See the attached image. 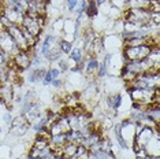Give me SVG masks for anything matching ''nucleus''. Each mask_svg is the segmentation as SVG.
<instances>
[{"label":"nucleus","mask_w":160,"mask_h":159,"mask_svg":"<svg viewBox=\"0 0 160 159\" xmlns=\"http://www.w3.org/2000/svg\"><path fill=\"white\" fill-rule=\"evenodd\" d=\"M47 122H48L47 115H41L37 121L32 124V129H33V131L38 135V133H41L42 131H45V129H47Z\"/></svg>","instance_id":"obj_20"},{"label":"nucleus","mask_w":160,"mask_h":159,"mask_svg":"<svg viewBox=\"0 0 160 159\" xmlns=\"http://www.w3.org/2000/svg\"><path fill=\"white\" fill-rule=\"evenodd\" d=\"M136 159H160V155H158V156H152V155H145V156L136 158Z\"/></svg>","instance_id":"obj_31"},{"label":"nucleus","mask_w":160,"mask_h":159,"mask_svg":"<svg viewBox=\"0 0 160 159\" xmlns=\"http://www.w3.org/2000/svg\"><path fill=\"white\" fill-rule=\"evenodd\" d=\"M58 63H59V70H60V73H66V71L70 69V62H68V59H66V58H60L59 60H58Z\"/></svg>","instance_id":"obj_25"},{"label":"nucleus","mask_w":160,"mask_h":159,"mask_svg":"<svg viewBox=\"0 0 160 159\" xmlns=\"http://www.w3.org/2000/svg\"><path fill=\"white\" fill-rule=\"evenodd\" d=\"M0 135H2V126H0Z\"/></svg>","instance_id":"obj_35"},{"label":"nucleus","mask_w":160,"mask_h":159,"mask_svg":"<svg viewBox=\"0 0 160 159\" xmlns=\"http://www.w3.org/2000/svg\"><path fill=\"white\" fill-rule=\"evenodd\" d=\"M3 17L12 25H21L23 14H21L15 8H3Z\"/></svg>","instance_id":"obj_11"},{"label":"nucleus","mask_w":160,"mask_h":159,"mask_svg":"<svg viewBox=\"0 0 160 159\" xmlns=\"http://www.w3.org/2000/svg\"><path fill=\"white\" fill-rule=\"evenodd\" d=\"M67 143L66 133H59L49 137V147L51 148H63V146Z\"/></svg>","instance_id":"obj_14"},{"label":"nucleus","mask_w":160,"mask_h":159,"mask_svg":"<svg viewBox=\"0 0 160 159\" xmlns=\"http://www.w3.org/2000/svg\"><path fill=\"white\" fill-rule=\"evenodd\" d=\"M0 96L4 100L6 106H12L14 103V85L8 81H4L0 84Z\"/></svg>","instance_id":"obj_9"},{"label":"nucleus","mask_w":160,"mask_h":159,"mask_svg":"<svg viewBox=\"0 0 160 159\" xmlns=\"http://www.w3.org/2000/svg\"><path fill=\"white\" fill-rule=\"evenodd\" d=\"M23 126H29V122H28L26 117H25L23 114H21V115H18V117L12 118V122H11V125H10V128H23Z\"/></svg>","instance_id":"obj_21"},{"label":"nucleus","mask_w":160,"mask_h":159,"mask_svg":"<svg viewBox=\"0 0 160 159\" xmlns=\"http://www.w3.org/2000/svg\"><path fill=\"white\" fill-rule=\"evenodd\" d=\"M51 85H52L53 88H62V86H63V80H60V77L56 78V80H52Z\"/></svg>","instance_id":"obj_29"},{"label":"nucleus","mask_w":160,"mask_h":159,"mask_svg":"<svg viewBox=\"0 0 160 159\" xmlns=\"http://www.w3.org/2000/svg\"><path fill=\"white\" fill-rule=\"evenodd\" d=\"M83 49L82 48H78V47H72V49L68 54V62L72 63L74 66H79L83 60Z\"/></svg>","instance_id":"obj_12"},{"label":"nucleus","mask_w":160,"mask_h":159,"mask_svg":"<svg viewBox=\"0 0 160 159\" xmlns=\"http://www.w3.org/2000/svg\"><path fill=\"white\" fill-rule=\"evenodd\" d=\"M159 140L160 139L152 137V139L142 147L145 150V152H147L148 155H152V156H158V155H160L159 154Z\"/></svg>","instance_id":"obj_15"},{"label":"nucleus","mask_w":160,"mask_h":159,"mask_svg":"<svg viewBox=\"0 0 160 159\" xmlns=\"http://www.w3.org/2000/svg\"><path fill=\"white\" fill-rule=\"evenodd\" d=\"M127 2H129V0H111L112 7H116V8H119L121 11L127 8Z\"/></svg>","instance_id":"obj_26"},{"label":"nucleus","mask_w":160,"mask_h":159,"mask_svg":"<svg viewBox=\"0 0 160 159\" xmlns=\"http://www.w3.org/2000/svg\"><path fill=\"white\" fill-rule=\"evenodd\" d=\"M156 89L149 91V89H138V88H130L129 86V91L127 92H129L130 99L133 100V103H138L144 107H148L149 104L153 103V95H155Z\"/></svg>","instance_id":"obj_4"},{"label":"nucleus","mask_w":160,"mask_h":159,"mask_svg":"<svg viewBox=\"0 0 160 159\" xmlns=\"http://www.w3.org/2000/svg\"><path fill=\"white\" fill-rule=\"evenodd\" d=\"M47 2H48V0H47Z\"/></svg>","instance_id":"obj_37"},{"label":"nucleus","mask_w":160,"mask_h":159,"mask_svg":"<svg viewBox=\"0 0 160 159\" xmlns=\"http://www.w3.org/2000/svg\"><path fill=\"white\" fill-rule=\"evenodd\" d=\"M96 95H97V86L94 82H90L82 92V96L85 97V100H88V102H94V100H96Z\"/></svg>","instance_id":"obj_16"},{"label":"nucleus","mask_w":160,"mask_h":159,"mask_svg":"<svg viewBox=\"0 0 160 159\" xmlns=\"http://www.w3.org/2000/svg\"><path fill=\"white\" fill-rule=\"evenodd\" d=\"M77 148H78V144H74V143H66L62 148V155L67 159H72L74 158L75 152H77Z\"/></svg>","instance_id":"obj_19"},{"label":"nucleus","mask_w":160,"mask_h":159,"mask_svg":"<svg viewBox=\"0 0 160 159\" xmlns=\"http://www.w3.org/2000/svg\"><path fill=\"white\" fill-rule=\"evenodd\" d=\"M134 136H136V122L132 119H125L121 124L115 126V137L116 141L122 148H129L132 147L134 141Z\"/></svg>","instance_id":"obj_1"},{"label":"nucleus","mask_w":160,"mask_h":159,"mask_svg":"<svg viewBox=\"0 0 160 159\" xmlns=\"http://www.w3.org/2000/svg\"><path fill=\"white\" fill-rule=\"evenodd\" d=\"M94 2H96V4H97V6H99V7H100V6H103V4H105V3H107V2H108V0H94Z\"/></svg>","instance_id":"obj_32"},{"label":"nucleus","mask_w":160,"mask_h":159,"mask_svg":"<svg viewBox=\"0 0 160 159\" xmlns=\"http://www.w3.org/2000/svg\"><path fill=\"white\" fill-rule=\"evenodd\" d=\"M152 47L149 44L142 45H134V47H125L123 48V56H125V62L127 60H142L145 59L152 51Z\"/></svg>","instance_id":"obj_2"},{"label":"nucleus","mask_w":160,"mask_h":159,"mask_svg":"<svg viewBox=\"0 0 160 159\" xmlns=\"http://www.w3.org/2000/svg\"><path fill=\"white\" fill-rule=\"evenodd\" d=\"M121 78H122L125 82H132L133 80L136 78V74L132 73L130 70H127V69L123 66V67H122V70H121Z\"/></svg>","instance_id":"obj_24"},{"label":"nucleus","mask_w":160,"mask_h":159,"mask_svg":"<svg viewBox=\"0 0 160 159\" xmlns=\"http://www.w3.org/2000/svg\"><path fill=\"white\" fill-rule=\"evenodd\" d=\"M99 59L96 56L92 55H86V58H83L82 63L79 64V69H82V73L86 77H96L97 70H99Z\"/></svg>","instance_id":"obj_7"},{"label":"nucleus","mask_w":160,"mask_h":159,"mask_svg":"<svg viewBox=\"0 0 160 159\" xmlns=\"http://www.w3.org/2000/svg\"><path fill=\"white\" fill-rule=\"evenodd\" d=\"M59 47H60V51H62V54H63V55H68V54H70V51L72 49V47H74V44H72L71 41H68V40L62 37Z\"/></svg>","instance_id":"obj_23"},{"label":"nucleus","mask_w":160,"mask_h":159,"mask_svg":"<svg viewBox=\"0 0 160 159\" xmlns=\"http://www.w3.org/2000/svg\"><path fill=\"white\" fill-rule=\"evenodd\" d=\"M67 136V143H74V144H81L82 141V136L79 131H70L66 133Z\"/></svg>","instance_id":"obj_22"},{"label":"nucleus","mask_w":160,"mask_h":159,"mask_svg":"<svg viewBox=\"0 0 160 159\" xmlns=\"http://www.w3.org/2000/svg\"><path fill=\"white\" fill-rule=\"evenodd\" d=\"M28 159H34V158H32V156H28Z\"/></svg>","instance_id":"obj_34"},{"label":"nucleus","mask_w":160,"mask_h":159,"mask_svg":"<svg viewBox=\"0 0 160 159\" xmlns=\"http://www.w3.org/2000/svg\"><path fill=\"white\" fill-rule=\"evenodd\" d=\"M3 121H4V124L8 126V125H11V122H12V117H11V114L10 113H6L4 115H3Z\"/></svg>","instance_id":"obj_30"},{"label":"nucleus","mask_w":160,"mask_h":159,"mask_svg":"<svg viewBox=\"0 0 160 159\" xmlns=\"http://www.w3.org/2000/svg\"><path fill=\"white\" fill-rule=\"evenodd\" d=\"M89 159H116L114 151H104V150H99L94 151V152L89 154Z\"/></svg>","instance_id":"obj_18"},{"label":"nucleus","mask_w":160,"mask_h":159,"mask_svg":"<svg viewBox=\"0 0 160 159\" xmlns=\"http://www.w3.org/2000/svg\"><path fill=\"white\" fill-rule=\"evenodd\" d=\"M7 32L10 33V36L12 37V40L15 41V44L18 47V49L19 51H32L30 48H29L26 40H25V36H23V32H22V28H21V25H10L8 28H6Z\"/></svg>","instance_id":"obj_6"},{"label":"nucleus","mask_w":160,"mask_h":159,"mask_svg":"<svg viewBox=\"0 0 160 159\" xmlns=\"http://www.w3.org/2000/svg\"><path fill=\"white\" fill-rule=\"evenodd\" d=\"M77 4H78V0H66V7H67L68 13L74 14L75 8H77Z\"/></svg>","instance_id":"obj_27"},{"label":"nucleus","mask_w":160,"mask_h":159,"mask_svg":"<svg viewBox=\"0 0 160 159\" xmlns=\"http://www.w3.org/2000/svg\"><path fill=\"white\" fill-rule=\"evenodd\" d=\"M83 14H85L89 19H93V18H96L99 15V6L96 4L94 0H88V4H86V8H85V11H83Z\"/></svg>","instance_id":"obj_17"},{"label":"nucleus","mask_w":160,"mask_h":159,"mask_svg":"<svg viewBox=\"0 0 160 159\" xmlns=\"http://www.w3.org/2000/svg\"><path fill=\"white\" fill-rule=\"evenodd\" d=\"M0 49L4 52V55L8 58V59H11V58L19 51L15 41L12 40V37L10 36L7 29H4V28L0 29Z\"/></svg>","instance_id":"obj_5"},{"label":"nucleus","mask_w":160,"mask_h":159,"mask_svg":"<svg viewBox=\"0 0 160 159\" xmlns=\"http://www.w3.org/2000/svg\"><path fill=\"white\" fill-rule=\"evenodd\" d=\"M32 55H33V51H18L11 58V62L18 70H28L30 67Z\"/></svg>","instance_id":"obj_8"},{"label":"nucleus","mask_w":160,"mask_h":159,"mask_svg":"<svg viewBox=\"0 0 160 159\" xmlns=\"http://www.w3.org/2000/svg\"><path fill=\"white\" fill-rule=\"evenodd\" d=\"M48 73L51 74V78L52 80H56V78H59L60 77V70L58 67H51V69H48Z\"/></svg>","instance_id":"obj_28"},{"label":"nucleus","mask_w":160,"mask_h":159,"mask_svg":"<svg viewBox=\"0 0 160 159\" xmlns=\"http://www.w3.org/2000/svg\"><path fill=\"white\" fill-rule=\"evenodd\" d=\"M47 73V67L45 66H40V67H33L30 69L28 75V81L30 84H37V82H42V78Z\"/></svg>","instance_id":"obj_10"},{"label":"nucleus","mask_w":160,"mask_h":159,"mask_svg":"<svg viewBox=\"0 0 160 159\" xmlns=\"http://www.w3.org/2000/svg\"><path fill=\"white\" fill-rule=\"evenodd\" d=\"M53 156H55V155H52V156H47V158H41V159H53Z\"/></svg>","instance_id":"obj_33"},{"label":"nucleus","mask_w":160,"mask_h":159,"mask_svg":"<svg viewBox=\"0 0 160 159\" xmlns=\"http://www.w3.org/2000/svg\"><path fill=\"white\" fill-rule=\"evenodd\" d=\"M15 159H22V158H21V156H18V158H15Z\"/></svg>","instance_id":"obj_36"},{"label":"nucleus","mask_w":160,"mask_h":159,"mask_svg":"<svg viewBox=\"0 0 160 159\" xmlns=\"http://www.w3.org/2000/svg\"><path fill=\"white\" fill-rule=\"evenodd\" d=\"M25 117H26L28 122L29 124H33V122H36L37 119L41 117V106H40L38 103H33V106H32L28 110V113L25 114Z\"/></svg>","instance_id":"obj_13"},{"label":"nucleus","mask_w":160,"mask_h":159,"mask_svg":"<svg viewBox=\"0 0 160 159\" xmlns=\"http://www.w3.org/2000/svg\"><path fill=\"white\" fill-rule=\"evenodd\" d=\"M45 23V17H29V15H23L22 22H21V26L25 28L26 30L30 33L32 36L40 38V34L42 32V28H44Z\"/></svg>","instance_id":"obj_3"}]
</instances>
